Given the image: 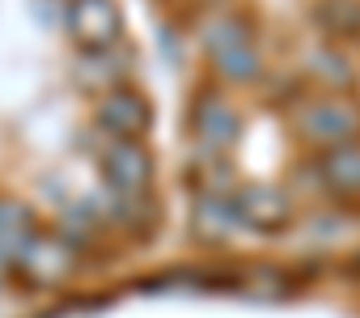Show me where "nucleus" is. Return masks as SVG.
<instances>
[{
    "label": "nucleus",
    "instance_id": "3",
    "mask_svg": "<svg viewBox=\"0 0 360 318\" xmlns=\"http://www.w3.org/2000/svg\"><path fill=\"white\" fill-rule=\"evenodd\" d=\"M221 30H208V51L217 60V68L233 81H246L259 72V51H255V39L246 26L238 22H217Z\"/></svg>",
    "mask_w": 360,
    "mask_h": 318
},
{
    "label": "nucleus",
    "instance_id": "7",
    "mask_svg": "<svg viewBox=\"0 0 360 318\" xmlns=\"http://www.w3.org/2000/svg\"><path fill=\"white\" fill-rule=\"evenodd\" d=\"M318 18L335 34H360V0H322Z\"/></svg>",
    "mask_w": 360,
    "mask_h": 318
},
{
    "label": "nucleus",
    "instance_id": "8",
    "mask_svg": "<svg viewBox=\"0 0 360 318\" xmlns=\"http://www.w3.org/2000/svg\"><path fill=\"white\" fill-rule=\"evenodd\" d=\"M326 179L335 187H347V183L360 187V148L356 144H343V148H330L326 153Z\"/></svg>",
    "mask_w": 360,
    "mask_h": 318
},
{
    "label": "nucleus",
    "instance_id": "4",
    "mask_svg": "<svg viewBox=\"0 0 360 318\" xmlns=\"http://www.w3.org/2000/svg\"><path fill=\"white\" fill-rule=\"evenodd\" d=\"M94 115H98V123L106 127V132H115V136H140L144 127H148V102L136 94V89H127V85H115V89H106L102 94V102L94 106Z\"/></svg>",
    "mask_w": 360,
    "mask_h": 318
},
{
    "label": "nucleus",
    "instance_id": "5",
    "mask_svg": "<svg viewBox=\"0 0 360 318\" xmlns=\"http://www.w3.org/2000/svg\"><path fill=\"white\" fill-rule=\"evenodd\" d=\"M106 174L115 183H123V187H140L148 179V157H144V148L131 144V140H119L110 148V157H106Z\"/></svg>",
    "mask_w": 360,
    "mask_h": 318
},
{
    "label": "nucleus",
    "instance_id": "6",
    "mask_svg": "<svg viewBox=\"0 0 360 318\" xmlns=\"http://www.w3.org/2000/svg\"><path fill=\"white\" fill-rule=\"evenodd\" d=\"M195 132L204 136V140H229L233 136V110L217 98V94H204L200 98V106H195Z\"/></svg>",
    "mask_w": 360,
    "mask_h": 318
},
{
    "label": "nucleus",
    "instance_id": "1",
    "mask_svg": "<svg viewBox=\"0 0 360 318\" xmlns=\"http://www.w3.org/2000/svg\"><path fill=\"white\" fill-rule=\"evenodd\" d=\"M292 127L309 140V144H330L343 148L347 140L360 136V102L347 98L343 89H326L318 98H305L292 110Z\"/></svg>",
    "mask_w": 360,
    "mask_h": 318
},
{
    "label": "nucleus",
    "instance_id": "2",
    "mask_svg": "<svg viewBox=\"0 0 360 318\" xmlns=\"http://www.w3.org/2000/svg\"><path fill=\"white\" fill-rule=\"evenodd\" d=\"M64 22H68V34L85 51H106L123 34V13L115 0H68Z\"/></svg>",
    "mask_w": 360,
    "mask_h": 318
}]
</instances>
